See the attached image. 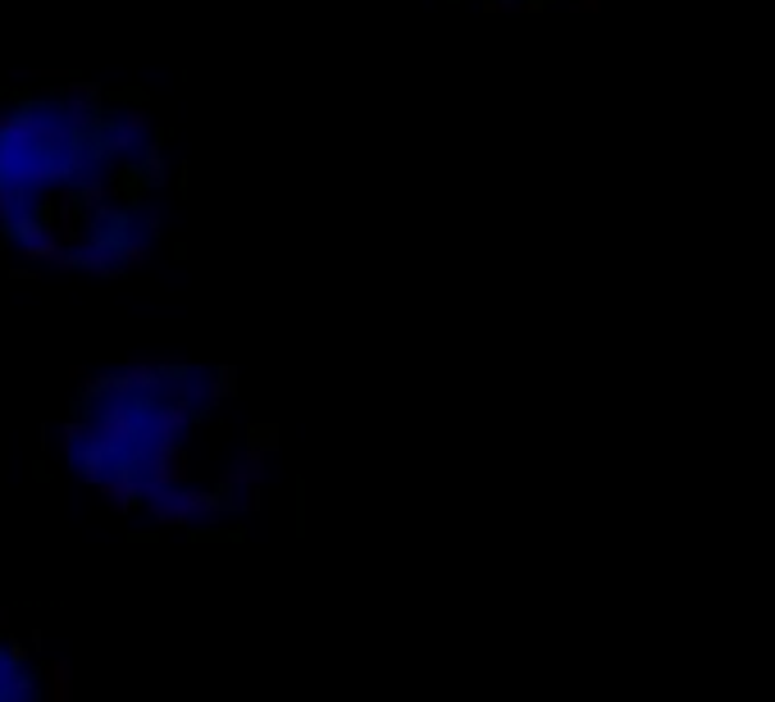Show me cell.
I'll use <instances>...</instances> for the list:
<instances>
[{
	"instance_id": "obj_1",
	"label": "cell",
	"mask_w": 775,
	"mask_h": 702,
	"mask_svg": "<svg viewBox=\"0 0 775 702\" xmlns=\"http://www.w3.org/2000/svg\"><path fill=\"white\" fill-rule=\"evenodd\" d=\"M169 160L156 119L96 83L0 92V247L115 279L160 242Z\"/></svg>"
},
{
	"instance_id": "obj_2",
	"label": "cell",
	"mask_w": 775,
	"mask_h": 702,
	"mask_svg": "<svg viewBox=\"0 0 775 702\" xmlns=\"http://www.w3.org/2000/svg\"><path fill=\"white\" fill-rule=\"evenodd\" d=\"M60 461L119 511L201 521L242 489L251 429L224 369L124 360L69 397Z\"/></svg>"
},
{
	"instance_id": "obj_3",
	"label": "cell",
	"mask_w": 775,
	"mask_h": 702,
	"mask_svg": "<svg viewBox=\"0 0 775 702\" xmlns=\"http://www.w3.org/2000/svg\"><path fill=\"white\" fill-rule=\"evenodd\" d=\"M0 702H55L46 657L10 630H0Z\"/></svg>"
},
{
	"instance_id": "obj_4",
	"label": "cell",
	"mask_w": 775,
	"mask_h": 702,
	"mask_svg": "<svg viewBox=\"0 0 775 702\" xmlns=\"http://www.w3.org/2000/svg\"><path fill=\"white\" fill-rule=\"evenodd\" d=\"M484 6H489V10H502V14H506V10H525V14H530V10H543L547 0H484Z\"/></svg>"
}]
</instances>
